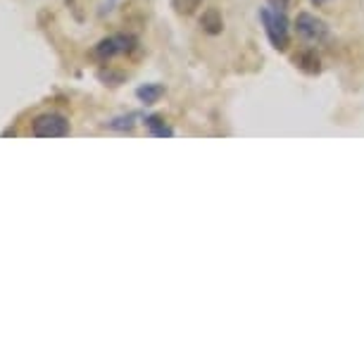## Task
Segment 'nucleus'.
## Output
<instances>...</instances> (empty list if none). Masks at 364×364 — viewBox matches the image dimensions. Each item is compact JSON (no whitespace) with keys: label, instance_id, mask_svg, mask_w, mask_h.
Instances as JSON below:
<instances>
[{"label":"nucleus","instance_id":"obj_1","mask_svg":"<svg viewBox=\"0 0 364 364\" xmlns=\"http://www.w3.org/2000/svg\"><path fill=\"white\" fill-rule=\"evenodd\" d=\"M259 19L264 24V33L269 38V43L277 50H286L291 46V26H288L286 10L277 8V5H267V8L259 10Z\"/></svg>","mask_w":364,"mask_h":364},{"label":"nucleus","instance_id":"obj_2","mask_svg":"<svg viewBox=\"0 0 364 364\" xmlns=\"http://www.w3.org/2000/svg\"><path fill=\"white\" fill-rule=\"evenodd\" d=\"M31 134L38 139H63V136H70V122L60 112H46L33 119Z\"/></svg>","mask_w":364,"mask_h":364},{"label":"nucleus","instance_id":"obj_3","mask_svg":"<svg viewBox=\"0 0 364 364\" xmlns=\"http://www.w3.org/2000/svg\"><path fill=\"white\" fill-rule=\"evenodd\" d=\"M136 48V38L132 33H114V36L102 38L98 46H95L93 55L100 60V63H107L112 58H119V55H129Z\"/></svg>","mask_w":364,"mask_h":364},{"label":"nucleus","instance_id":"obj_4","mask_svg":"<svg viewBox=\"0 0 364 364\" xmlns=\"http://www.w3.org/2000/svg\"><path fill=\"white\" fill-rule=\"evenodd\" d=\"M295 31L305 41H310V43H321V41L328 38L326 22L317 15H310V12H300L298 19H295Z\"/></svg>","mask_w":364,"mask_h":364},{"label":"nucleus","instance_id":"obj_5","mask_svg":"<svg viewBox=\"0 0 364 364\" xmlns=\"http://www.w3.org/2000/svg\"><path fill=\"white\" fill-rule=\"evenodd\" d=\"M293 65L305 74H319L321 72V60L314 50H300L293 55Z\"/></svg>","mask_w":364,"mask_h":364},{"label":"nucleus","instance_id":"obj_6","mask_svg":"<svg viewBox=\"0 0 364 364\" xmlns=\"http://www.w3.org/2000/svg\"><path fill=\"white\" fill-rule=\"evenodd\" d=\"M164 95V86L162 84H143L136 88V98H139L143 105H155Z\"/></svg>","mask_w":364,"mask_h":364},{"label":"nucleus","instance_id":"obj_7","mask_svg":"<svg viewBox=\"0 0 364 364\" xmlns=\"http://www.w3.org/2000/svg\"><path fill=\"white\" fill-rule=\"evenodd\" d=\"M141 119H146V114L141 112H129V114H122V117H114V119L107 122V129H117V132H132V129L139 124Z\"/></svg>","mask_w":364,"mask_h":364},{"label":"nucleus","instance_id":"obj_8","mask_svg":"<svg viewBox=\"0 0 364 364\" xmlns=\"http://www.w3.org/2000/svg\"><path fill=\"white\" fill-rule=\"evenodd\" d=\"M200 26H203V31L212 33V36L222 33L224 19H222V15H219V10H208V12H205V15L200 17Z\"/></svg>","mask_w":364,"mask_h":364},{"label":"nucleus","instance_id":"obj_9","mask_svg":"<svg viewBox=\"0 0 364 364\" xmlns=\"http://www.w3.org/2000/svg\"><path fill=\"white\" fill-rule=\"evenodd\" d=\"M146 127L150 129V134L153 136H160V139H171L174 136V129H171L167 122L162 119V117H157V114H150V117H146Z\"/></svg>","mask_w":364,"mask_h":364},{"label":"nucleus","instance_id":"obj_10","mask_svg":"<svg viewBox=\"0 0 364 364\" xmlns=\"http://www.w3.org/2000/svg\"><path fill=\"white\" fill-rule=\"evenodd\" d=\"M203 0H171V5H174V10L178 15H193V12L200 8Z\"/></svg>","mask_w":364,"mask_h":364},{"label":"nucleus","instance_id":"obj_11","mask_svg":"<svg viewBox=\"0 0 364 364\" xmlns=\"http://www.w3.org/2000/svg\"><path fill=\"white\" fill-rule=\"evenodd\" d=\"M314 5H317V8H321V5H326V3H331V0H312Z\"/></svg>","mask_w":364,"mask_h":364}]
</instances>
